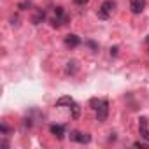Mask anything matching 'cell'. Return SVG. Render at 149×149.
<instances>
[{"label":"cell","mask_w":149,"mask_h":149,"mask_svg":"<svg viewBox=\"0 0 149 149\" xmlns=\"http://www.w3.org/2000/svg\"><path fill=\"white\" fill-rule=\"evenodd\" d=\"M74 104V98H70V97H61L58 102H56V105L58 107H61V105H67V107H70Z\"/></svg>","instance_id":"11"},{"label":"cell","mask_w":149,"mask_h":149,"mask_svg":"<svg viewBox=\"0 0 149 149\" xmlns=\"http://www.w3.org/2000/svg\"><path fill=\"white\" fill-rule=\"evenodd\" d=\"M70 114H72V118H74V119H77V118H79V114H81V107H79L76 102L70 105Z\"/></svg>","instance_id":"12"},{"label":"cell","mask_w":149,"mask_h":149,"mask_svg":"<svg viewBox=\"0 0 149 149\" xmlns=\"http://www.w3.org/2000/svg\"><path fill=\"white\" fill-rule=\"evenodd\" d=\"M146 40H147V44H149V35H147V39H146Z\"/></svg>","instance_id":"20"},{"label":"cell","mask_w":149,"mask_h":149,"mask_svg":"<svg viewBox=\"0 0 149 149\" xmlns=\"http://www.w3.org/2000/svg\"><path fill=\"white\" fill-rule=\"evenodd\" d=\"M49 132H51L56 139H63V137H65V126H61V125H51V126H49Z\"/></svg>","instance_id":"9"},{"label":"cell","mask_w":149,"mask_h":149,"mask_svg":"<svg viewBox=\"0 0 149 149\" xmlns=\"http://www.w3.org/2000/svg\"><path fill=\"white\" fill-rule=\"evenodd\" d=\"M70 140L81 142V144H88V142L91 140V137H90L88 133H81V132H77V130H74V132H70Z\"/></svg>","instance_id":"4"},{"label":"cell","mask_w":149,"mask_h":149,"mask_svg":"<svg viewBox=\"0 0 149 149\" xmlns=\"http://www.w3.org/2000/svg\"><path fill=\"white\" fill-rule=\"evenodd\" d=\"M77 68H79L77 61H76V60H70V61L67 63V67H65V72L68 74V76H74V74L77 72Z\"/></svg>","instance_id":"10"},{"label":"cell","mask_w":149,"mask_h":149,"mask_svg":"<svg viewBox=\"0 0 149 149\" xmlns=\"http://www.w3.org/2000/svg\"><path fill=\"white\" fill-rule=\"evenodd\" d=\"M26 7H30V0H23V2L19 4V9H23V11H25Z\"/></svg>","instance_id":"13"},{"label":"cell","mask_w":149,"mask_h":149,"mask_svg":"<svg viewBox=\"0 0 149 149\" xmlns=\"http://www.w3.org/2000/svg\"><path fill=\"white\" fill-rule=\"evenodd\" d=\"M130 9L133 14H140L146 9V0H130Z\"/></svg>","instance_id":"6"},{"label":"cell","mask_w":149,"mask_h":149,"mask_svg":"<svg viewBox=\"0 0 149 149\" xmlns=\"http://www.w3.org/2000/svg\"><path fill=\"white\" fill-rule=\"evenodd\" d=\"M65 21H67V16H65V13H63V7H56V9H54V14H53V18H51V25H53V26H61Z\"/></svg>","instance_id":"3"},{"label":"cell","mask_w":149,"mask_h":149,"mask_svg":"<svg viewBox=\"0 0 149 149\" xmlns=\"http://www.w3.org/2000/svg\"><path fill=\"white\" fill-rule=\"evenodd\" d=\"M11 21H13V25H14V26H16V25H18V18H16V16H14V18H13V19H11Z\"/></svg>","instance_id":"19"},{"label":"cell","mask_w":149,"mask_h":149,"mask_svg":"<svg viewBox=\"0 0 149 149\" xmlns=\"http://www.w3.org/2000/svg\"><path fill=\"white\" fill-rule=\"evenodd\" d=\"M81 44V39L76 35V33H68L67 37H65V46L67 47H77Z\"/></svg>","instance_id":"7"},{"label":"cell","mask_w":149,"mask_h":149,"mask_svg":"<svg viewBox=\"0 0 149 149\" xmlns=\"http://www.w3.org/2000/svg\"><path fill=\"white\" fill-rule=\"evenodd\" d=\"M0 130H2V133H9V128H7V125H2V126H0Z\"/></svg>","instance_id":"15"},{"label":"cell","mask_w":149,"mask_h":149,"mask_svg":"<svg viewBox=\"0 0 149 149\" xmlns=\"http://www.w3.org/2000/svg\"><path fill=\"white\" fill-rule=\"evenodd\" d=\"M88 46H90L91 49H97V44H95V42H88Z\"/></svg>","instance_id":"18"},{"label":"cell","mask_w":149,"mask_h":149,"mask_svg":"<svg viewBox=\"0 0 149 149\" xmlns=\"http://www.w3.org/2000/svg\"><path fill=\"white\" fill-rule=\"evenodd\" d=\"M147 123H149L147 118H140L139 119V132H140V137L149 142V128H147Z\"/></svg>","instance_id":"5"},{"label":"cell","mask_w":149,"mask_h":149,"mask_svg":"<svg viewBox=\"0 0 149 149\" xmlns=\"http://www.w3.org/2000/svg\"><path fill=\"white\" fill-rule=\"evenodd\" d=\"M114 9H116L114 0H105V2L100 6V9H98V18L100 19H109V16L114 13Z\"/></svg>","instance_id":"2"},{"label":"cell","mask_w":149,"mask_h":149,"mask_svg":"<svg viewBox=\"0 0 149 149\" xmlns=\"http://www.w3.org/2000/svg\"><path fill=\"white\" fill-rule=\"evenodd\" d=\"M44 19H46V11L44 9H35V13L32 16V23L33 25H40Z\"/></svg>","instance_id":"8"},{"label":"cell","mask_w":149,"mask_h":149,"mask_svg":"<svg viewBox=\"0 0 149 149\" xmlns=\"http://www.w3.org/2000/svg\"><path fill=\"white\" fill-rule=\"evenodd\" d=\"M111 54H112V56H116V54H118V46L111 47Z\"/></svg>","instance_id":"16"},{"label":"cell","mask_w":149,"mask_h":149,"mask_svg":"<svg viewBox=\"0 0 149 149\" xmlns=\"http://www.w3.org/2000/svg\"><path fill=\"white\" fill-rule=\"evenodd\" d=\"M133 146H135V147H142V149H147V147H149L147 144H140V142H135Z\"/></svg>","instance_id":"14"},{"label":"cell","mask_w":149,"mask_h":149,"mask_svg":"<svg viewBox=\"0 0 149 149\" xmlns=\"http://www.w3.org/2000/svg\"><path fill=\"white\" fill-rule=\"evenodd\" d=\"M74 2H76L77 6H84V4L88 2V0H74Z\"/></svg>","instance_id":"17"},{"label":"cell","mask_w":149,"mask_h":149,"mask_svg":"<svg viewBox=\"0 0 149 149\" xmlns=\"http://www.w3.org/2000/svg\"><path fill=\"white\" fill-rule=\"evenodd\" d=\"M91 105H93V111H95V114H97V119L100 121V123H104L105 119H107V116H109V102L105 100V98H91V102H90Z\"/></svg>","instance_id":"1"}]
</instances>
